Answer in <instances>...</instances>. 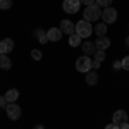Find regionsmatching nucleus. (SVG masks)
I'll use <instances>...</instances> for the list:
<instances>
[{"label": "nucleus", "mask_w": 129, "mask_h": 129, "mask_svg": "<svg viewBox=\"0 0 129 129\" xmlns=\"http://www.w3.org/2000/svg\"><path fill=\"white\" fill-rule=\"evenodd\" d=\"M126 45H127V47H129V36H127V38H126Z\"/></svg>", "instance_id": "7c9ffc66"}, {"label": "nucleus", "mask_w": 129, "mask_h": 129, "mask_svg": "<svg viewBox=\"0 0 129 129\" xmlns=\"http://www.w3.org/2000/svg\"><path fill=\"white\" fill-rule=\"evenodd\" d=\"M60 31L64 33V35H72V33H76V24L69 19H62L60 21Z\"/></svg>", "instance_id": "0eeeda50"}, {"label": "nucleus", "mask_w": 129, "mask_h": 129, "mask_svg": "<svg viewBox=\"0 0 129 129\" xmlns=\"http://www.w3.org/2000/svg\"><path fill=\"white\" fill-rule=\"evenodd\" d=\"M91 69H93V60L89 59V55H81L79 59L76 60V71L78 72L88 74Z\"/></svg>", "instance_id": "7ed1b4c3"}, {"label": "nucleus", "mask_w": 129, "mask_h": 129, "mask_svg": "<svg viewBox=\"0 0 129 129\" xmlns=\"http://www.w3.org/2000/svg\"><path fill=\"white\" fill-rule=\"evenodd\" d=\"M79 2H81V5H86V7L95 4V0H79Z\"/></svg>", "instance_id": "a878e982"}, {"label": "nucleus", "mask_w": 129, "mask_h": 129, "mask_svg": "<svg viewBox=\"0 0 129 129\" xmlns=\"http://www.w3.org/2000/svg\"><path fill=\"white\" fill-rule=\"evenodd\" d=\"M110 45H112V41H110V38H107V36H98L96 41H95L96 50H107Z\"/></svg>", "instance_id": "9d476101"}, {"label": "nucleus", "mask_w": 129, "mask_h": 129, "mask_svg": "<svg viewBox=\"0 0 129 129\" xmlns=\"http://www.w3.org/2000/svg\"><path fill=\"white\" fill-rule=\"evenodd\" d=\"M98 72H96V71H89L88 74H86V84H88V86H95V84H96V83H98Z\"/></svg>", "instance_id": "2eb2a0df"}, {"label": "nucleus", "mask_w": 129, "mask_h": 129, "mask_svg": "<svg viewBox=\"0 0 129 129\" xmlns=\"http://www.w3.org/2000/svg\"><path fill=\"white\" fill-rule=\"evenodd\" d=\"M5 114H7V117L10 120H19L21 115H22V110L17 103H9L7 107H5Z\"/></svg>", "instance_id": "20e7f679"}, {"label": "nucleus", "mask_w": 129, "mask_h": 129, "mask_svg": "<svg viewBox=\"0 0 129 129\" xmlns=\"http://www.w3.org/2000/svg\"><path fill=\"white\" fill-rule=\"evenodd\" d=\"M120 62H122V69H124V71H129V55H126V57L120 60Z\"/></svg>", "instance_id": "5701e85b"}, {"label": "nucleus", "mask_w": 129, "mask_h": 129, "mask_svg": "<svg viewBox=\"0 0 129 129\" xmlns=\"http://www.w3.org/2000/svg\"><path fill=\"white\" fill-rule=\"evenodd\" d=\"M107 24L102 21V22H98V24H95V28H93V33H96V36H105L107 35Z\"/></svg>", "instance_id": "f3484780"}, {"label": "nucleus", "mask_w": 129, "mask_h": 129, "mask_svg": "<svg viewBox=\"0 0 129 129\" xmlns=\"http://www.w3.org/2000/svg\"><path fill=\"white\" fill-rule=\"evenodd\" d=\"M112 66H114V69H115V71L122 69V62H120V60H115V62H114V64H112Z\"/></svg>", "instance_id": "393cba45"}, {"label": "nucleus", "mask_w": 129, "mask_h": 129, "mask_svg": "<svg viewBox=\"0 0 129 129\" xmlns=\"http://www.w3.org/2000/svg\"><path fill=\"white\" fill-rule=\"evenodd\" d=\"M127 26H129V24H127Z\"/></svg>", "instance_id": "2f4dec72"}, {"label": "nucleus", "mask_w": 129, "mask_h": 129, "mask_svg": "<svg viewBox=\"0 0 129 129\" xmlns=\"http://www.w3.org/2000/svg\"><path fill=\"white\" fill-rule=\"evenodd\" d=\"M33 129H45V126H43V124H35Z\"/></svg>", "instance_id": "c756f323"}, {"label": "nucleus", "mask_w": 129, "mask_h": 129, "mask_svg": "<svg viewBox=\"0 0 129 129\" xmlns=\"http://www.w3.org/2000/svg\"><path fill=\"white\" fill-rule=\"evenodd\" d=\"M81 50L84 52V55H95L96 47H95L93 41H84V43H81Z\"/></svg>", "instance_id": "f8f14e48"}, {"label": "nucleus", "mask_w": 129, "mask_h": 129, "mask_svg": "<svg viewBox=\"0 0 129 129\" xmlns=\"http://www.w3.org/2000/svg\"><path fill=\"white\" fill-rule=\"evenodd\" d=\"M81 40H83V38H81L79 35L72 33V35L69 36V45H71V47H79V45H81Z\"/></svg>", "instance_id": "a211bd4d"}, {"label": "nucleus", "mask_w": 129, "mask_h": 129, "mask_svg": "<svg viewBox=\"0 0 129 129\" xmlns=\"http://www.w3.org/2000/svg\"><path fill=\"white\" fill-rule=\"evenodd\" d=\"M62 31H60V28H50L48 31H47V36H48V41H60V38H62Z\"/></svg>", "instance_id": "9b49d317"}, {"label": "nucleus", "mask_w": 129, "mask_h": 129, "mask_svg": "<svg viewBox=\"0 0 129 129\" xmlns=\"http://www.w3.org/2000/svg\"><path fill=\"white\" fill-rule=\"evenodd\" d=\"M16 47V43L12 38H4V40H0V53H4V55H7L9 52H12Z\"/></svg>", "instance_id": "6e6552de"}, {"label": "nucleus", "mask_w": 129, "mask_h": 129, "mask_svg": "<svg viewBox=\"0 0 129 129\" xmlns=\"http://www.w3.org/2000/svg\"><path fill=\"white\" fill-rule=\"evenodd\" d=\"M120 129H129V120L127 122H122V124H120Z\"/></svg>", "instance_id": "c85d7f7f"}, {"label": "nucleus", "mask_w": 129, "mask_h": 129, "mask_svg": "<svg viewBox=\"0 0 129 129\" xmlns=\"http://www.w3.org/2000/svg\"><path fill=\"white\" fill-rule=\"evenodd\" d=\"M76 35H79L81 38H89L93 35V24L86 19H81L76 22Z\"/></svg>", "instance_id": "f257e3e1"}, {"label": "nucleus", "mask_w": 129, "mask_h": 129, "mask_svg": "<svg viewBox=\"0 0 129 129\" xmlns=\"http://www.w3.org/2000/svg\"><path fill=\"white\" fill-rule=\"evenodd\" d=\"M7 105H9V102L5 98V95H0V109H5Z\"/></svg>", "instance_id": "b1692460"}, {"label": "nucleus", "mask_w": 129, "mask_h": 129, "mask_svg": "<svg viewBox=\"0 0 129 129\" xmlns=\"http://www.w3.org/2000/svg\"><path fill=\"white\" fill-rule=\"evenodd\" d=\"M5 98H7L9 103H16V102L19 100V89H16V88L7 89V91H5Z\"/></svg>", "instance_id": "ddd939ff"}, {"label": "nucleus", "mask_w": 129, "mask_h": 129, "mask_svg": "<svg viewBox=\"0 0 129 129\" xmlns=\"http://www.w3.org/2000/svg\"><path fill=\"white\" fill-rule=\"evenodd\" d=\"M103 129H120V126H117V124H114V122H112V124H107Z\"/></svg>", "instance_id": "bb28decb"}, {"label": "nucleus", "mask_w": 129, "mask_h": 129, "mask_svg": "<svg viewBox=\"0 0 129 129\" xmlns=\"http://www.w3.org/2000/svg\"><path fill=\"white\" fill-rule=\"evenodd\" d=\"M10 67H12V60L9 59V55H4V53H0V69L9 71Z\"/></svg>", "instance_id": "dca6fc26"}, {"label": "nucleus", "mask_w": 129, "mask_h": 129, "mask_svg": "<svg viewBox=\"0 0 129 129\" xmlns=\"http://www.w3.org/2000/svg\"><path fill=\"white\" fill-rule=\"evenodd\" d=\"M95 4L102 7V9H107V7H112V0H95Z\"/></svg>", "instance_id": "6ab92c4d"}, {"label": "nucleus", "mask_w": 129, "mask_h": 129, "mask_svg": "<svg viewBox=\"0 0 129 129\" xmlns=\"http://www.w3.org/2000/svg\"><path fill=\"white\" fill-rule=\"evenodd\" d=\"M31 57H33V60H41L43 59V53H41V50L33 48L31 50Z\"/></svg>", "instance_id": "aec40b11"}, {"label": "nucleus", "mask_w": 129, "mask_h": 129, "mask_svg": "<svg viewBox=\"0 0 129 129\" xmlns=\"http://www.w3.org/2000/svg\"><path fill=\"white\" fill-rule=\"evenodd\" d=\"M127 112L126 110H115L114 112V115H112V122L114 124H117V126H120L122 122H127Z\"/></svg>", "instance_id": "1a4fd4ad"}, {"label": "nucleus", "mask_w": 129, "mask_h": 129, "mask_svg": "<svg viewBox=\"0 0 129 129\" xmlns=\"http://www.w3.org/2000/svg\"><path fill=\"white\" fill-rule=\"evenodd\" d=\"M102 67V62H98V60H93V69L96 71V69H100Z\"/></svg>", "instance_id": "cd10ccee"}, {"label": "nucleus", "mask_w": 129, "mask_h": 129, "mask_svg": "<svg viewBox=\"0 0 129 129\" xmlns=\"http://www.w3.org/2000/svg\"><path fill=\"white\" fill-rule=\"evenodd\" d=\"M79 7H81L79 0H64V2H62V9H64V12H67V14H76V12H79Z\"/></svg>", "instance_id": "423d86ee"}, {"label": "nucleus", "mask_w": 129, "mask_h": 129, "mask_svg": "<svg viewBox=\"0 0 129 129\" xmlns=\"http://www.w3.org/2000/svg\"><path fill=\"white\" fill-rule=\"evenodd\" d=\"M102 7H98L96 4H93V5H88L86 9H84V12H83V19L89 21V22H93V21H98L100 17H102Z\"/></svg>", "instance_id": "f03ea898"}, {"label": "nucleus", "mask_w": 129, "mask_h": 129, "mask_svg": "<svg viewBox=\"0 0 129 129\" xmlns=\"http://www.w3.org/2000/svg\"><path fill=\"white\" fill-rule=\"evenodd\" d=\"M33 36H35V38H38V41H40V43H43V45H45V43L48 41L47 31H45V29H41V28H36V29L33 31Z\"/></svg>", "instance_id": "4468645a"}, {"label": "nucleus", "mask_w": 129, "mask_h": 129, "mask_svg": "<svg viewBox=\"0 0 129 129\" xmlns=\"http://www.w3.org/2000/svg\"><path fill=\"white\" fill-rule=\"evenodd\" d=\"M102 21L105 22V24H112V22H115L117 21V10L114 9V7H107V9L102 10Z\"/></svg>", "instance_id": "39448f33"}, {"label": "nucleus", "mask_w": 129, "mask_h": 129, "mask_svg": "<svg viewBox=\"0 0 129 129\" xmlns=\"http://www.w3.org/2000/svg\"><path fill=\"white\" fill-rule=\"evenodd\" d=\"M12 7V0H0V10H9Z\"/></svg>", "instance_id": "412c9836"}, {"label": "nucleus", "mask_w": 129, "mask_h": 129, "mask_svg": "<svg viewBox=\"0 0 129 129\" xmlns=\"http://www.w3.org/2000/svg\"><path fill=\"white\" fill-rule=\"evenodd\" d=\"M105 57H107V55H105V50H96V52H95V60L103 62V60H105Z\"/></svg>", "instance_id": "4be33fe9"}]
</instances>
